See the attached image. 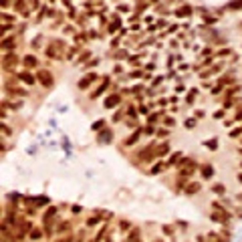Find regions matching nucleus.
<instances>
[{"label": "nucleus", "mask_w": 242, "mask_h": 242, "mask_svg": "<svg viewBox=\"0 0 242 242\" xmlns=\"http://www.w3.org/2000/svg\"><path fill=\"white\" fill-rule=\"evenodd\" d=\"M228 6H230L232 10H238V8H242V0H236V2H230Z\"/></svg>", "instance_id": "f257e3e1"}]
</instances>
